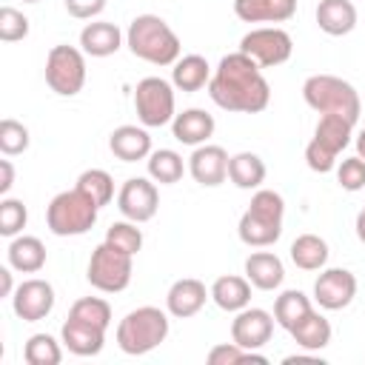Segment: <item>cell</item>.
<instances>
[{
	"instance_id": "obj_1",
	"label": "cell",
	"mask_w": 365,
	"mask_h": 365,
	"mask_svg": "<svg viewBox=\"0 0 365 365\" xmlns=\"http://www.w3.org/2000/svg\"><path fill=\"white\" fill-rule=\"evenodd\" d=\"M208 97L225 111L257 114V111L268 108L271 86L262 77L259 66L237 48L234 54H225L220 60V66L214 68V74L208 80Z\"/></svg>"
},
{
	"instance_id": "obj_2",
	"label": "cell",
	"mask_w": 365,
	"mask_h": 365,
	"mask_svg": "<svg viewBox=\"0 0 365 365\" xmlns=\"http://www.w3.org/2000/svg\"><path fill=\"white\" fill-rule=\"evenodd\" d=\"M125 46L134 57L151 66H174L180 60V37L160 14H137L128 23Z\"/></svg>"
},
{
	"instance_id": "obj_3",
	"label": "cell",
	"mask_w": 365,
	"mask_h": 365,
	"mask_svg": "<svg viewBox=\"0 0 365 365\" xmlns=\"http://www.w3.org/2000/svg\"><path fill=\"white\" fill-rule=\"evenodd\" d=\"M282 217H285V200L271 188H259L251 197L248 208L242 211L237 234L251 248H268L282 234Z\"/></svg>"
},
{
	"instance_id": "obj_4",
	"label": "cell",
	"mask_w": 365,
	"mask_h": 365,
	"mask_svg": "<svg viewBox=\"0 0 365 365\" xmlns=\"http://www.w3.org/2000/svg\"><path fill=\"white\" fill-rule=\"evenodd\" d=\"M302 100L317 114H336L351 123H356L359 111H362L359 91L348 80L334 77V74H311L302 83Z\"/></svg>"
},
{
	"instance_id": "obj_5",
	"label": "cell",
	"mask_w": 365,
	"mask_h": 365,
	"mask_svg": "<svg viewBox=\"0 0 365 365\" xmlns=\"http://www.w3.org/2000/svg\"><path fill=\"white\" fill-rule=\"evenodd\" d=\"M168 336V317L154 305L128 311L117 325V345L128 356H143L154 351Z\"/></svg>"
},
{
	"instance_id": "obj_6",
	"label": "cell",
	"mask_w": 365,
	"mask_h": 365,
	"mask_svg": "<svg viewBox=\"0 0 365 365\" xmlns=\"http://www.w3.org/2000/svg\"><path fill=\"white\" fill-rule=\"evenodd\" d=\"M100 205L83 194L77 185L71 191H60L46 208V225L54 237H80L97 222Z\"/></svg>"
},
{
	"instance_id": "obj_7",
	"label": "cell",
	"mask_w": 365,
	"mask_h": 365,
	"mask_svg": "<svg viewBox=\"0 0 365 365\" xmlns=\"http://www.w3.org/2000/svg\"><path fill=\"white\" fill-rule=\"evenodd\" d=\"M134 274V257L114 248L111 242H100L91 251L88 268H86V279L91 282V288L103 291V294H120L128 288Z\"/></svg>"
},
{
	"instance_id": "obj_8",
	"label": "cell",
	"mask_w": 365,
	"mask_h": 365,
	"mask_svg": "<svg viewBox=\"0 0 365 365\" xmlns=\"http://www.w3.org/2000/svg\"><path fill=\"white\" fill-rule=\"evenodd\" d=\"M46 83L60 97H74L86 86V51L74 46H51L46 54Z\"/></svg>"
},
{
	"instance_id": "obj_9",
	"label": "cell",
	"mask_w": 365,
	"mask_h": 365,
	"mask_svg": "<svg viewBox=\"0 0 365 365\" xmlns=\"http://www.w3.org/2000/svg\"><path fill=\"white\" fill-rule=\"evenodd\" d=\"M134 111L145 128H160L174 120V83L163 77H143L134 88Z\"/></svg>"
},
{
	"instance_id": "obj_10",
	"label": "cell",
	"mask_w": 365,
	"mask_h": 365,
	"mask_svg": "<svg viewBox=\"0 0 365 365\" xmlns=\"http://www.w3.org/2000/svg\"><path fill=\"white\" fill-rule=\"evenodd\" d=\"M240 51L248 54L259 68H274V66H282L291 57L294 40L279 26H259V29H251L240 40Z\"/></svg>"
},
{
	"instance_id": "obj_11",
	"label": "cell",
	"mask_w": 365,
	"mask_h": 365,
	"mask_svg": "<svg viewBox=\"0 0 365 365\" xmlns=\"http://www.w3.org/2000/svg\"><path fill=\"white\" fill-rule=\"evenodd\" d=\"M117 208L125 220L131 222H148L157 208H160V191L151 180L145 177H131L123 182V188L117 191Z\"/></svg>"
},
{
	"instance_id": "obj_12",
	"label": "cell",
	"mask_w": 365,
	"mask_h": 365,
	"mask_svg": "<svg viewBox=\"0 0 365 365\" xmlns=\"http://www.w3.org/2000/svg\"><path fill=\"white\" fill-rule=\"evenodd\" d=\"M11 308H14V314L23 322L46 319L51 314V308H54V288H51V282L40 279V277L23 279L14 288V294H11Z\"/></svg>"
},
{
	"instance_id": "obj_13",
	"label": "cell",
	"mask_w": 365,
	"mask_h": 365,
	"mask_svg": "<svg viewBox=\"0 0 365 365\" xmlns=\"http://www.w3.org/2000/svg\"><path fill=\"white\" fill-rule=\"evenodd\" d=\"M356 297V277L348 268H325L314 282V299L325 311H342Z\"/></svg>"
},
{
	"instance_id": "obj_14",
	"label": "cell",
	"mask_w": 365,
	"mask_h": 365,
	"mask_svg": "<svg viewBox=\"0 0 365 365\" xmlns=\"http://www.w3.org/2000/svg\"><path fill=\"white\" fill-rule=\"evenodd\" d=\"M271 334H274V317L262 308H242L231 319V342L248 351H259L271 339Z\"/></svg>"
},
{
	"instance_id": "obj_15",
	"label": "cell",
	"mask_w": 365,
	"mask_h": 365,
	"mask_svg": "<svg viewBox=\"0 0 365 365\" xmlns=\"http://www.w3.org/2000/svg\"><path fill=\"white\" fill-rule=\"evenodd\" d=\"M228 160H231V157L225 154L222 145H208V143H202V145H197L194 154L188 157V171H191V177H194L200 185L214 188V185H222V182H225V177H228Z\"/></svg>"
},
{
	"instance_id": "obj_16",
	"label": "cell",
	"mask_w": 365,
	"mask_h": 365,
	"mask_svg": "<svg viewBox=\"0 0 365 365\" xmlns=\"http://www.w3.org/2000/svg\"><path fill=\"white\" fill-rule=\"evenodd\" d=\"M208 297H211V291H205V285H202L200 279L182 277V279H177V282L168 288V294H165V308H168L171 317L188 319V317H194V314L202 311V305H205Z\"/></svg>"
},
{
	"instance_id": "obj_17",
	"label": "cell",
	"mask_w": 365,
	"mask_h": 365,
	"mask_svg": "<svg viewBox=\"0 0 365 365\" xmlns=\"http://www.w3.org/2000/svg\"><path fill=\"white\" fill-rule=\"evenodd\" d=\"M60 339L74 356H97L106 345V328H97V325L68 317L60 328Z\"/></svg>"
},
{
	"instance_id": "obj_18",
	"label": "cell",
	"mask_w": 365,
	"mask_h": 365,
	"mask_svg": "<svg viewBox=\"0 0 365 365\" xmlns=\"http://www.w3.org/2000/svg\"><path fill=\"white\" fill-rule=\"evenodd\" d=\"M242 23H285L297 14V0H234Z\"/></svg>"
},
{
	"instance_id": "obj_19",
	"label": "cell",
	"mask_w": 365,
	"mask_h": 365,
	"mask_svg": "<svg viewBox=\"0 0 365 365\" xmlns=\"http://www.w3.org/2000/svg\"><path fill=\"white\" fill-rule=\"evenodd\" d=\"M214 125L217 123H214V117L208 111H202V108H185V111L174 114L171 134L182 145H202L214 134Z\"/></svg>"
},
{
	"instance_id": "obj_20",
	"label": "cell",
	"mask_w": 365,
	"mask_h": 365,
	"mask_svg": "<svg viewBox=\"0 0 365 365\" xmlns=\"http://www.w3.org/2000/svg\"><path fill=\"white\" fill-rule=\"evenodd\" d=\"M123 46V31L108 20H91L80 31V48L88 57H111Z\"/></svg>"
},
{
	"instance_id": "obj_21",
	"label": "cell",
	"mask_w": 365,
	"mask_h": 365,
	"mask_svg": "<svg viewBox=\"0 0 365 365\" xmlns=\"http://www.w3.org/2000/svg\"><path fill=\"white\" fill-rule=\"evenodd\" d=\"M108 148L123 163H137L151 154V137L140 125H120L108 137Z\"/></svg>"
},
{
	"instance_id": "obj_22",
	"label": "cell",
	"mask_w": 365,
	"mask_h": 365,
	"mask_svg": "<svg viewBox=\"0 0 365 365\" xmlns=\"http://www.w3.org/2000/svg\"><path fill=\"white\" fill-rule=\"evenodd\" d=\"M317 26L331 37L351 34L356 29V6L351 0H319L317 6Z\"/></svg>"
},
{
	"instance_id": "obj_23",
	"label": "cell",
	"mask_w": 365,
	"mask_h": 365,
	"mask_svg": "<svg viewBox=\"0 0 365 365\" xmlns=\"http://www.w3.org/2000/svg\"><path fill=\"white\" fill-rule=\"evenodd\" d=\"M245 277L254 288L259 291H274L282 285L285 279V268H282V259L271 251H254L248 254L245 259Z\"/></svg>"
},
{
	"instance_id": "obj_24",
	"label": "cell",
	"mask_w": 365,
	"mask_h": 365,
	"mask_svg": "<svg viewBox=\"0 0 365 365\" xmlns=\"http://www.w3.org/2000/svg\"><path fill=\"white\" fill-rule=\"evenodd\" d=\"M211 299L217 302V308L228 311V314H237L242 308H248L251 302V282L248 277H237V274H222L211 282Z\"/></svg>"
},
{
	"instance_id": "obj_25",
	"label": "cell",
	"mask_w": 365,
	"mask_h": 365,
	"mask_svg": "<svg viewBox=\"0 0 365 365\" xmlns=\"http://www.w3.org/2000/svg\"><path fill=\"white\" fill-rule=\"evenodd\" d=\"M9 265L20 274H37L46 265V245L40 242V237H29V234H17L11 237L9 248H6Z\"/></svg>"
},
{
	"instance_id": "obj_26",
	"label": "cell",
	"mask_w": 365,
	"mask_h": 365,
	"mask_svg": "<svg viewBox=\"0 0 365 365\" xmlns=\"http://www.w3.org/2000/svg\"><path fill=\"white\" fill-rule=\"evenodd\" d=\"M211 80V66L202 54H185L171 68V83L180 91H200Z\"/></svg>"
},
{
	"instance_id": "obj_27",
	"label": "cell",
	"mask_w": 365,
	"mask_h": 365,
	"mask_svg": "<svg viewBox=\"0 0 365 365\" xmlns=\"http://www.w3.org/2000/svg\"><path fill=\"white\" fill-rule=\"evenodd\" d=\"M351 131H354L351 120L336 117V114H319V123L314 128V143H319L322 148L339 157L351 143Z\"/></svg>"
},
{
	"instance_id": "obj_28",
	"label": "cell",
	"mask_w": 365,
	"mask_h": 365,
	"mask_svg": "<svg viewBox=\"0 0 365 365\" xmlns=\"http://www.w3.org/2000/svg\"><path fill=\"white\" fill-rule=\"evenodd\" d=\"M228 180L242 188V191H251V188H259L262 180H265V163L259 154L254 151H240L228 160Z\"/></svg>"
},
{
	"instance_id": "obj_29",
	"label": "cell",
	"mask_w": 365,
	"mask_h": 365,
	"mask_svg": "<svg viewBox=\"0 0 365 365\" xmlns=\"http://www.w3.org/2000/svg\"><path fill=\"white\" fill-rule=\"evenodd\" d=\"M288 254H291V262L297 268H302V271H319L328 262V242L322 237H317V234H299L291 242Z\"/></svg>"
},
{
	"instance_id": "obj_30",
	"label": "cell",
	"mask_w": 365,
	"mask_h": 365,
	"mask_svg": "<svg viewBox=\"0 0 365 365\" xmlns=\"http://www.w3.org/2000/svg\"><path fill=\"white\" fill-rule=\"evenodd\" d=\"M288 334L294 336V342H297L299 348H305V351H322V348L331 342V322H328L322 314L311 311V314L302 317Z\"/></svg>"
},
{
	"instance_id": "obj_31",
	"label": "cell",
	"mask_w": 365,
	"mask_h": 365,
	"mask_svg": "<svg viewBox=\"0 0 365 365\" xmlns=\"http://www.w3.org/2000/svg\"><path fill=\"white\" fill-rule=\"evenodd\" d=\"M311 311H314L311 299H308L302 291L288 288V291H282V294L277 297V302H274V322H277L279 328L291 331V328H294L302 317H308Z\"/></svg>"
},
{
	"instance_id": "obj_32",
	"label": "cell",
	"mask_w": 365,
	"mask_h": 365,
	"mask_svg": "<svg viewBox=\"0 0 365 365\" xmlns=\"http://www.w3.org/2000/svg\"><path fill=\"white\" fill-rule=\"evenodd\" d=\"M185 165H182V157L174 151V148H160V151H151L148 154V177L160 185H174L180 182Z\"/></svg>"
},
{
	"instance_id": "obj_33",
	"label": "cell",
	"mask_w": 365,
	"mask_h": 365,
	"mask_svg": "<svg viewBox=\"0 0 365 365\" xmlns=\"http://www.w3.org/2000/svg\"><path fill=\"white\" fill-rule=\"evenodd\" d=\"M23 359L29 365H60L63 348L51 334H31L23 345Z\"/></svg>"
},
{
	"instance_id": "obj_34",
	"label": "cell",
	"mask_w": 365,
	"mask_h": 365,
	"mask_svg": "<svg viewBox=\"0 0 365 365\" xmlns=\"http://www.w3.org/2000/svg\"><path fill=\"white\" fill-rule=\"evenodd\" d=\"M77 188H80L83 194H88L100 208L114 200V180H111V174L103 171V168H88V171H83V174L77 177Z\"/></svg>"
},
{
	"instance_id": "obj_35",
	"label": "cell",
	"mask_w": 365,
	"mask_h": 365,
	"mask_svg": "<svg viewBox=\"0 0 365 365\" xmlns=\"http://www.w3.org/2000/svg\"><path fill=\"white\" fill-rule=\"evenodd\" d=\"M68 317L83 319V322L97 325V328H108V325H111V305H108L103 297H80V299L71 305Z\"/></svg>"
},
{
	"instance_id": "obj_36",
	"label": "cell",
	"mask_w": 365,
	"mask_h": 365,
	"mask_svg": "<svg viewBox=\"0 0 365 365\" xmlns=\"http://www.w3.org/2000/svg\"><path fill=\"white\" fill-rule=\"evenodd\" d=\"M205 359H208V365H242V362H259V365H265L268 362L262 354L248 351V348H242L237 342H220V345H214Z\"/></svg>"
},
{
	"instance_id": "obj_37",
	"label": "cell",
	"mask_w": 365,
	"mask_h": 365,
	"mask_svg": "<svg viewBox=\"0 0 365 365\" xmlns=\"http://www.w3.org/2000/svg\"><path fill=\"white\" fill-rule=\"evenodd\" d=\"M106 242H111L114 248L125 251V254H137L143 248V231L137 228V222L131 220H120V222H111L108 231H106Z\"/></svg>"
},
{
	"instance_id": "obj_38",
	"label": "cell",
	"mask_w": 365,
	"mask_h": 365,
	"mask_svg": "<svg viewBox=\"0 0 365 365\" xmlns=\"http://www.w3.org/2000/svg\"><path fill=\"white\" fill-rule=\"evenodd\" d=\"M29 143H31V137H29V128H26L23 123H17V120H11V117H6V120L0 123V151H3L6 157L23 154V151L29 148Z\"/></svg>"
},
{
	"instance_id": "obj_39",
	"label": "cell",
	"mask_w": 365,
	"mask_h": 365,
	"mask_svg": "<svg viewBox=\"0 0 365 365\" xmlns=\"http://www.w3.org/2000/svg\"><path fill=\"white\" fill-rule=\"evenodd\" d=\"M26 220H29V211H26L23 200L3 197V202H0V234L3 237H17L26 228Z\"/></svg>"
},
{
	"instance_id": "obj_40",
	"label": "cell",
	"mask_w": 365,
	"mask_h": 365,
	"mask_svg": "<svg viewBox=\"0 0 365 365\" xmlns=\"http://www.w3.org/2000/svg\"><path fill=\"white\" fill-rule=\"evenodd\" d=\"M29 34V17L11 6L0 9V40L3 43H17Z\"/></svg>"
},
{
	"instance_id": "obj_41",
	"label": "cell",
	"mask_w": 365,
	"mask_h": 365,
	"mask_svg": "<svg viewBox=\"0 0 365 365\" xmlns=\"http://www.w3.org/2000/svg\"><path fill=\"white\" fill-rule=\"evenodd\" d=\"M336 182L345 188V191H362L365 188V160L356 154V157H348L336 165Z\"/></svg>"
},
{
	"instance_id": "obj_42",
	"label": "cell",
	"mask_w": 365,
	"mask_h": 365,
	"mask_svg": "<svg viewBox=\"0 0 365 365\" xmlns=\"http://www.w3.org/2000/svg\"><path fill=\"white\" fill-rule=\"evenodd\" d=\"M305 163H308L311 171H317V174H328V171L336 168V154H331L328 148H322L319 143L311 140V143L305 145Z\"/></svg>"
},
{
	"instance_id": "obj_43",
	"label": "cell",
	"mask_w": 365,
	"mask_h": 365,
	"mask_svg": "<svg viewBox=\"0 0 365 365\" xmlns=\"http://www.w3.org/2000/svg\"><path fill=\"white\" fill-rule=\"evenodd\" d=\"M63 3H66V11L77 20H91L106 9V0H63Z\"/></svg>"
},
{
	"instance_id": "obj_44",
	"label": "cell",
	"mask_w": 365,
	"mask_h": 365,
	"mask_svg": "<svg viewBox=\"0 0 365 365\" xmlns=\"http://www.w3.org/2000/svg\"><path fill=\"white\" fill-rule=\"evenodd\" d=\"M14 185V165L11 160H0V194H9Z\"/></svg>"
},
{
	"instance_id": "obj_45",
	"label": "cell",
	"mask_w": 365,
	"mask_h": 365,
	"mask_svg": "<svg viewBox=\"0 0 365 365\" xmlns=\"http://www.w3.org/2000/svg\"><path fill=\"white\" fill-rule=\"evenodd\" d=\"M0 294H3V297H11V294H14V279H11V265H9V268H0Z\"/></svg>"
},
{
	"instance_id": "obj_46",
	"label": "cell",
	"mask_w": 365,
	"mask_h": 365,
	"mask_svg": "<svg viewBox=\"0 0 365 365\" xmlns=\"http://www.w3.org/2000/svg\"><path fill=\"white\" fill-rule=\"evenodd\" d=\"M282 362H285V365H294V362H317V365H322V359L314 356V354H311V356H305V354H294V356H285Z\"/></svg>"
},
{
	"instance_id": "obj_47",
	"label": "cell",
	"mask_w": 365,
	"mask_h": 365,
	"mask_svg": "<svg viewBox=\"0 0 365 365\" xmlns=\"http://www.w3.org/2000/svg\"><path fill=\"white\" fill-rule=\"evenodd\" d=\"M354 228H356V237H359V242H365V208L356 214V222H354Z\"/></svg>"
},
{
	"instance_id": "obj_48",
	"label": "cell",
	"mask_w": 365,
	"mask_h": 365,
	"mask_svg": "<svg viewBox=\"0 0 365 365\" xmlns=\"http://www.w3.org/2000/svg\"><path fill=\"white\" fill-rule=\"evenodd\" d=\"M356 154L365 160V128L359 131V137H356Z\"/></svg>"
},
{
	"instance_id": "obj_49",
	"label": "cell",
	"mask_w": 365,
	"mask_h": 365,
	"mask_svg": "<svg viewBox=\"0 0 365 365\" xmlns=\"http://www.w3.org/2000/svg\"><path fill=\"white\" fill-rule=\"evenodd\" d=\"M23 3H40V0H23Z\"/></svg>"
}]
</instances>
